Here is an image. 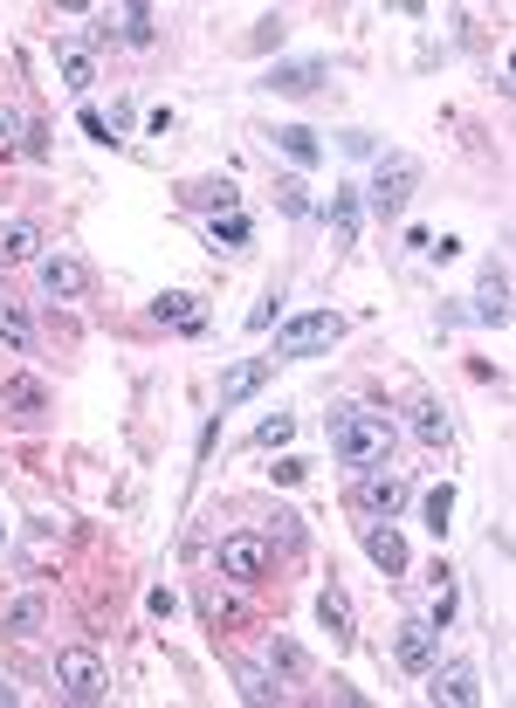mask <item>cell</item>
<instances>
[{
  "label": "cell",
  "instance_id": "obj_1",
  "mask_svg": "<svg viewBox=\"0 0 516 708\" xmlns=\"http://www.w3.org/2000/svg\"><path fill=\"white\" fill-rule=\"evenodd\" d=\"M392 448H400V426L372 406H338L331 413V454L351 468V475H372V468H392Z\"/></svg>",
  "mask_w": 516,
  "mask_h": 708
},
{
  "label": "cell",
  "instance_id": "obj_2",
  "mask_svg": "<svg viewBox=\"0 0 516 708\" xmlns=\"http://www.w3.org/2000/svg\"><path fill=\"white\" fill-rule=\"evenodd\" d=\"M413 193H420V166L407 159V151H386V159L372 166V186H359V200H366V214H379V220H400V214L413 207Z\"/></svg>",
  "mask_w": 516,
  "mask_h": 708
},
{
  "label": "cell",
  "instance_id": "obj_3",
  "mask_svg": "<svg viewBox=\"0 0 516 708\" xmlns=\"http://www.w3.org/2000/svg\"><path fill=\"white\" fill-rule=\"evenodd\" d=\"M344 337V317H338V309H310V317H290L283 331H275V351H269V358L275 365H283V358H317V351H331Z\"/></svg>",
  "mask_w": 516,
  "mask_h": 708
},
{
  "label": "cell",
  "instance_id": "obj_4",
  "mask_svg": "<svg viewBox=\"0 0 516 708\" xmlns=\"http://www.w3.org/2000/svg\"><path fill=\"white\" fill-rule=\"evenodd\" d=\"M56 688H62L69 701H104V695H110V675H104V660H97L90 647H62V653H56Z\"/></svg>",
  "mask_w": 516,
  "mask_h": 708
},
{
  "label": "cell",
  "instance_id": "obj_5",
  "mask_svg": "<svg viewBox=\"0 0 516 708\" xmlns=\"http://www.w3.org/2000/svg\"><path fill=\"white\" fill-rule=\"evenodd\" d=\"M269 564H275V550L262 537H221V550H214V571L234 578V584H262Z\"/></svg>",
  "mask_w": 516,
  "mask_h": 708
},
{
  "label": "cell",
  "instance_id": "obj_6",
  "mask_svg": "<svg viewBox=\"0 0 516 708\" xmlns=\"http://www.w3.org/2000/svg\"><path fill=\"white\" fill-rule=\"evenodd\" d=\"M427 701H441V708H475L483 701V681H475V667L468 660H434L427 667Z\"/></svg>",
  "mask_w": 516,
  "mask_h": 708
},
{
  "label": "cell",
  "instance_id": "obj_7",
  "mask_svg": "<svg viewBox=\"0 0 516 708\" xmlns=\"http://www.w3.org/2000/svg\"><path fill=\"white\" fill-rule=\"evenodd\" d=\"M359 509L372 523H392L407 509V475H392V468H372V475H359Z\"/></svg>",
  "mask_w": 516,
  "mask_h": 708
},
{
  "label": "cell",
  "instance_id": "obj_8",
  "mask_svg": "<svg viewBox=\"0 0 516 708\" xmlns=\"http://www.w3.org/2000/svg\"><path fill=\"white\" fill-rule=\"evenodd\" d=\"M392 660H400L407 675H427V667L441 660V626H427V619H407L400 633H392Z\"/></svg>",
  "mask_w": 516,
  "mask_h": 708
},
{
  "label": "cell",
  "instance_id": "obj_9",
  "mask_svg": "<svg viewBox=\"0 0 516 708\" xmlns=\"http://www.w3.org/2000/svg\"><path fill=\"white\" fill-rule=\"evenodd\" d=\"M269 372H275V358H242V365H227V372H221V413H234L242 400H255V392L269 385Z\"/></svg>",
  "mask_w": 516,
  "mask_h": 708
},
{
  "label": "cell",
  "instance_id": "obj_10",
  "mask_svg": "<svg viewBox=\"0 0 516 708\" xmlns=\"http://www.w3.org/2000/svg\"><path fill=\"white\" fill-rule=\"evenodd\" d=\"M324 76H331V62H275L269 76H262V90H275V97H310L317 83H324Z\"/></svg>",
  "mask_w": 516,
  "mask_h": 708
},
{
  "label": "cell",
  "instance_id": "obj_11",
  "mask_svg": "<svg viewBox=\"0 0 516 708\" xmlns=\"http://www.w3.org/2000/svg\"><path fill=\"white\" fill-rule=\"evenodd\" d=\"M324 220H331V234H338V242L351 248V242H359V227H366V200H359V186H331V200H324Z\"/></svg>",
  "mask_w": 516,
  "mask_h": 708
},
{
  "label": "cell",
  "instance_id": "obj_12",
  "mask_svg": "<svg viewBox=\"0 0 516 708\" xmlns=\"http://www.w3.org/2000/svg\"><path fill=\"white\" fill-rule=\"evenodd\" d=\"M42 289L56 296V303H76L90 289V268L76 262V255H42Z\"/></svg>",
  "mask_w": 516,
  "mask_h": 708
},
{
  "label": "cell",
  "instance_id": "obj_13",
  "mask_svg": "<svg viewBox=\"0 0 516 708\" xmlns=\"http://www.w3.org/2000/svg\"><path fill=\"white\" fill-rule=\"evenodd\" d=\"M152 317H158V324H173V331H186V337H201V331H207L201 296H186V289H166V296L152 303Z\"/></svg>",
  "mask_w": 516,
  "mask_h": 708
},
{
  "label": "cell",
  "instance_id": "obj_14",
  "mask_svg": "<svg viewBox=\"0 0 516 708\" xmlns=\"http://www.w3.org/2000/svg\"><path fill=\"white\" fill-rule=\"evenodd\" d=\"M475 324H509V275L503 268H483V283H475Z\"/></svg>",
  "mask_w": 516,
  "mask_h": 708
},
{
  "label": "cell",
  "instance_id": "obj_15",
  "mask_svg": "<svg viewBox=\"0 0 516 708\" xmlns=\"http://www.w3.org/2000/svg\"><path fill=\"white\" fill-rule=\"evenodd\" d=\"M366 558H372L386 578H400V571H407V543H400V530H392V523H366Z\"/></svg>",
  "mask_w": 516,
  "mask_h": 708
},
{
  "label": "cell",
  "instance_id": "obj_16",
  "mask_svg": "<svg viewBox=\"0 0 516 708\" xmlns=\"http://www.w3.org/2000/svg\"><path fill=\"white\" fill-rule=\"evenodd\" d=\"M317 619H324V633H331L338 647H351V640H359V626H351V599L338 592V584H331L324 599H317Z\"/></svg>",
  "mask_w": 516,
  "mask_h": 708
},
{
  "label": "cell",
  "instance_id": "obj_17",
  "mask_svg": "<svg viewBox=\"0 0 516 708\" xmlns=\"http://www.w3.org/2000/svg\"><path fill=\"white\" fill-rule=\"evenodd\" d=\"M35 248H42V227H28V220H8V227H0V268L35 262Z\"/></svg>",
  "mask_w": 516,
  "mask_h": 708
},
{
  "label": "cell",
  "instance_id": "obj_18",
  "mask_svg": "<svg viewBox=\"0 0 516 708\" xmlns=\"http://www.w3.org/2000/svg\"><path fill=\"white\" fill-rule=\"evenodd\" d=\"M186 207H201V214H234V207H242V193H234V179H201V186H186Z\"/></svg>",
  "mask_w": 516,
  "mask_h": 708
},
{
  "label": "cell",
  "instance_id": "obj_19",
  "mask_svg": "<svg viewBox=\"0 0 516 708\" xmlns=\"http://www.w3.org/2000/svg\"><path fill=\"white\" fill-rule=\"evenodd\" d=\"M413 441H420V448H434V454H441V448L455 441V426H448V413L434 406V400H420V406H413Z\"/></svg>",
  "mask_w": 516,
  "mask_h": 708
},
{
  "label": "cell",
  "instance_id": "obj_20",
  "mask_svg": "<svg viewBox=\"0 0 516 708\" xmlns=\"http://www.w3.org/2000/svg\"><path fill=\"white\" fill-rule=\"evenodd\" d=\"M275 151H283L290 166H317V159H324V145H317L310 125H283V131H275Z\"/></svg>",
  "mask_w": 516,
  "mask_h": 708
},
{
  "label": "cell",
  "instance_id": "obj_21",
  "mask_svg": "<svg viewBox=\"0 0 516 708\" xmlns=\"http://www.w3.org/2000/svg\"><path fill=\"white\" fill-rule=\"evenodd\" d=\"M0 406H14L21 420H42L49 413V392L35 385V378H8V385H0Z\"/></svg>",
  "mask_w": 516,
  "mask_h": 708
},
{
  "label": "cell",
  "instance_id": "obj_22",
  "mask_svg": "<svg viewBox=\"0 0 516 708\" xmlns=\"http://www.w3.org/2000/svg\"><path fill=\"white\" fill-rule=\"evenodd\" d=\"M275 207H283L290 220H310V214H317V193H310V179H303V173L275 179Z\"/></svg>",
  "mask_w": 516,
  "mask_h": 708
},
{
  "label": "cell",
  "instance_id": "obj_23",
  "mask_svg": "<svg viewBox=\"0 0 516 708\" xmlns=\"http://www.w3.org/2000/svg\"><path fill=\"white\" fill-rule=\"evenodd\" d=\"M42 626H49V606H42V599H14V606H8V619H0V633L28 640V633H42Z\"/></svg>",
  "mask_w": 516,
  "mask_h": 708
},
{
  "label": "cell",
  "instance_id": "obj_24",
  "mask_svg": "<svg viewBox=\"0 0 516 708\" xmlns=\"http://www.w3.org/2000/svg\"><path fill=\"white\" fill-rule=\"evenodd\" d=\"M207 242L234 255V248H249V242H255V227H249V214H242V207H234V214H214V227H207Z\"/></svg>",
  "mask_w": 516,
  "mask_h": 708
},
{
  "label": "cell",
  "instance_id": "obj_25",
  "mask_svg": "<svg viewBox=\"0 0 516 708\" xmlns=\"http://www.w3.org/2000/svg\"><path fill=\"white\" fill-rule=\"evenodd\" d=\"M90 83H97V62L76 49V42H62V90H69V97H84Z\"/></svg>",
  "mask_w": 516,
  "mask_h": 708
},
{
  "label": "cell",
  "instance_id": "obj_26",
  "mask_svg": "<svg viewBox=\"0 0 516 708\" xmlns=\"http://www.w3.org/2000/svg\"><path fill=\"white\" fill-rule=\"evenodd\" d=\"M28 337H35V317H28L21 303L0 296V344H8V351H28Z\"/></svg>",
  "mask_w": 516,
  "mask_h": 708
},
{
  "label": "cell",
  "instance_id": "obj_27",
  "mask_svg": "<svg viewBox=\"0 0 516 708\" xmlns=\"http://www.w3.org/2000/svg\"><path fill=\"white\" fill-rule=\"evenodd\" d=\"M117 35H125L132 49H145L152 35H158V28H152V8H125V14H117Z\"/></svg>",
  "mask_w": 516,
  "mask_h": 708
},
{
  "label": "cell",
  "instance_id": "obj_28",
  "mask_svg": "<svg viewBox=\"0 0 516 708\" xmlns=\"http://www.w3.org/2000/svg\"><path fill=\"white\" fill-rule=\"evenodd\" d=\"M242 695H249V701H283L290 688L275 681V675H262V667H242Z\"/></svg>",
  "mask_w": 516,
  "mask_h": 708
},
{
  "label": "cell",
  "instance_id": "obj_29",
  "mask_svg": "<svg viewBox=\"0 0 516 708\" xmlns=\"http://www.w3.org/2000/svg\"><path fill=\"white\" fill-rule=\"evenodd\" d=\"M420 509H427V530L441 537V530H448V517H455V489H448V482H441V489H427V502H420Z\"/></svg>",
  "mask_w": 516,
  "mask_h": 708
},
{
  "label": "cell",
  "instance_id": "obj_30",
  "mask_svg": "<svg viewBox=\"0 0 516 708\" xmlns=\"http://www.w3.org/2000/svg\"><path fill=\"white\" fill-rule=\"evenodd\" d=\"M290 434H296V420H290V413H269V420L255 426V448H283Z\"/></svg>",
  "mask_w": 516,
  "mask_h": 708
},
{
  "label": "cell",
  "instance_id": "obj_31",
  "mask_svg": "<svg viewBox=\"0 0 516 708\" xmlns=\"http://www.w3.org/2000/svg\"><path fill=\"white\" fill-rule=\"evenodd\" d=\"M269 667H283V675H303L310 660H303V647H296V640H269Z\"/></svg>",
  "mask_w": 516,
  "mask_h": 708
},
{
  "label": "cell",
  "instance_id": "obj_32",
  "mask_svg": "<svg viewBox=\"0 0 516 708\" xmlns=\"http://www.w3.org/2000/svg\"><path fill=\"white\" fill-rule=\"evenodd\" d=\"M275 309H283V296H275V289H269V296H262V303L249 309V331H269V324H275Z\"/></svg>",
  "mask_w": 516,
  "mask_h": 708
},
{
  "label": "cell",
  "instance_id": "obj_33",
  "mask_svg": "<svg viewBox=\"0 0 516 708\" xmlns=\"http://www.w3.org/2000/svg\"><path fill=\"white\" fill-rule=\"evenodd\" d=\"M275 42H283V14H262L255 21V49H275Z\"/></svg>",
  "mask_w": 516,
  "mask_h": 708
},
{
  "label": "cell",
  "instance_id": "obj_34",
  "mask_svg": "<svg viewBox=\"0 0 516 708\" xmlns=\"http://www.w3.org/2000/svg\"><path fill=\"white\" fill-rule=\"evenodd\" d=\"M8 145H21V117H14V110H0V151H8Z\"/></svg>",
  "mask_w": 516,
  "mask_h": 708
},
{
  "label": "cell",
  "instance_id": "obj_35",
  "mask_svg": "<svg viewBox=\"0 0 516 708\" xmlns=\"http://www.w3.org/2000/svg\"><path fill=\"white\" fill-rule=\"evenodd\" d=\"M21 151H35V159H42V151H49V131H42V125H28V131H21Z\"/></svg>",
  "mask_w": 516,
  "mask_h": 708
},
{
  "label": "cell",
  "instance_id": "obj_36",
  "mask_svg": "<svg viewBox=\"0 0 516 708\" xmlns=\"http://www.w3.org/2000/svg\"><path fill=\"white\" fill-rule=\"evenodd\" d=\"M84 131H90L97 145H117V138H110V125H104V117H97V110H84Z\"/></svg>",
  "mask_w": 516,
  "mask_h": 708
},
{
  "label": "cell",
  "instance_id": "obj_37",
  "mask_svg": "<svg viewBox=\"0 0 516 708\" xmlns=\"http://www.w3.org/2000/svg\"><path fill=\"white\" fill-rule=\"evenodd\" d=\"M8 701H14V688H8V681H0V708H8Z\"/></svg>",
  "mask_w": 516,
  "mask_h": 708
},
{
  "label": "cell",
  "instance_id": "obj_38",
  "mask_svg": "<svg viewBox=\"0 0 516 708\" xmlns=\"http://www.w3.org/2000/svg\"><path fill=\"white\" fill-rule=\"evenodd\" d=\"M0 543H8V530H0Z\"/></svg>",
  "mask_w": 516,
  "mask_h": 708
}]
</instances>
